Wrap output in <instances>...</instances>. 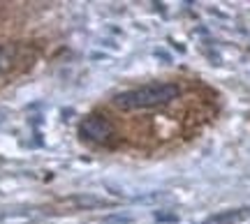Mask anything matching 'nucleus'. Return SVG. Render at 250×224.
Listing matches in <instances>:
<instances>
[{"instance_id":"3","label":"nucleus","mask_w":250,"mask_h":224,"mask_svg":"<svg viewBox=\"0 0 250 224\" xmlns=\"http://www.w3.org/2000/svg\"><path fill=\"white\" fill-rule=\"evenodd\" d=\"M250 215V208H239V210H225V213H218V215H211L204 224H234L243 220V217Z\"/></svg>"},{"instance_id":"5","label":"nucleus","mask_w":250,"mask_h":224,"mask_svg":"<svg viewBox=\"0 0 250 224\" xmlns=\"http://www.w3.org/2000/svg\"><path fill=\"white\" fill-rule=\"evenodd\" d=\"M155 220H158V222H162V220H165V222H174L176 217H174V215H162V213H155Z\"/></svg>"},{"instance_id":"4","label":"nucleus","mask_w":250,"mask_h":224,"mask_svg":"<svg viewBox=\"0 0 250 224\" xmlns=\"http://www.w3.org/2000/svg\"><path fill=\"white\" fill-rule=\"evenodd\" d=\"M7 67H9V51L0 46V72H2V70H7Z\"/></svg>"},{"instance_id":"1","label":"nucleus","mask_w":250,"mask_h":224,"mask_svg":"<svg viewBox=\"0 0 250 224\" xmlns=\"http://www.w3.org/2000/svg\"><path fill=\"white\" fill-rule=\"evenodd\" d=\"M181 88L171 81H153V83H146V86H139V88L125 90V93H118L114 95L111 104L123 111H139V109H155L162 107L171 99L179 97Z\"/></svg>"},{"instance_id":"2","label":"nucleus","mask_w":250,"mask_h":224,"mask_svg":"<svg viewBox=\"0 0 250 224\" xmlns=\"http://www.w3.org/2000/svg\"><path fill=\"white\" fill-rule=\"evenodd\" d=\"M79 134L86 139V141H90V144H109L111 139H114V125L109 123L104 116H88L81 120L79 125Z\"/></svg>"}]
</instances>
